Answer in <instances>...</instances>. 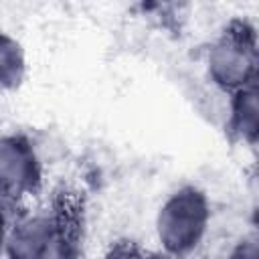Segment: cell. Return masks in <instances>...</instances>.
<instances>
[{"mask_svg": "<svg viewBox=\"0 0 259 259\" xmlns=\"http://www.w3.org/2000/svg\"><path fill=\"white\" fill-rule=\"evenodd\" d=\"M63 214H40L22 223L10 243L12 259H75V235Z\"/></svg>", "mask_w": 259, "mask_h": 259, "instance_id": "cell-1", "label": "cell"}, {"mask_svg": "<svg viewBox=\"0 0 259 259\" xmlns=\"http://www.w3.org/2000/svg\"><path fill=\"white\" fill-rule=\"evenodd\" d=\"M204 200L194 190H182L172 196L158 219L160 241L172 253H184L196 245L204 231Z\"/></svg>", "mask_w": 259, "mask_h": 259, "instance_id": "cell-2", "label": "cell"}, {"mask_svg": "<svg viewBox=\"0 0 259 259\" xmlns=\"http://www.w3.org/2000/svg\"><path fill=\"white\" fill-rule=\"evenodd\" d=\"M253 30L241 22H235L210 53V71L223 85H241L253 71L255 63Z\"/></svg>", "mask_w": 259, "mask_h": 259, "instance_id": "cell-3", "label": "cell"}, {"mask_svg": "<svg viewBox=\"0 0 259 259\" xmlns=\"http://www.w3.org/2000/svg\"><path fill=\"white\" fill-rule=\"evenodd\" d=\"M36 180L38 172L32 150L16 138L0 140V194L20 196L32 190Z\"/></svg>", "mask_w": 259, "mask_h": 259, "instance_id": "cell-4", "label": "cell"}, {"mask_svg": "<svg viewBox=\"0 0 259 259\" xmlns=\"http://www.w3.org/2000/svg\"><path fill=\"white\" fill-rule=\"evenodd\" d=\"M24 69V59L20 47L10 38L0 34V89L12 87L20 81Z\"/></svg>", "mask_w": 259, "mask_h": 259, "instance_id": "cell-5", "label": "cell"}]
</instances>
